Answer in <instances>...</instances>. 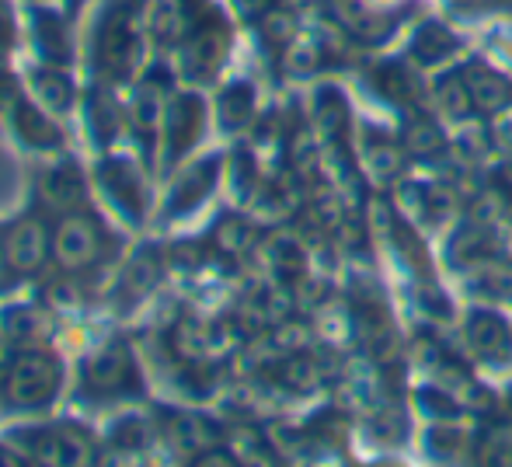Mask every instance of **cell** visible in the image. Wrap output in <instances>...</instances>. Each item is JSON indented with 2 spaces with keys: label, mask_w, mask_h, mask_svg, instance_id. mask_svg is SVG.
I'll list each match as a JSON object with an SVG mask.
<instances>
[{
  "label": "cell",
  "mask_w": 512,
  "mask_h": 467,
  "mask_svg": "<svg viewBox=\"0 0 512 467\" xmlns=\"http://www.w3.org/2000/svg\"><path fill=\"white\" fill-rule=\"evenodd\" d=\"M140 0H95L81 32V77L126 91L150 63Z\"/></svg>",
  "instance_id": "6da1fadb"
},
{
  "label": "cell",
  "mask_w": 512,
  "mask_h": 467,
  "mask_svg": "<svg viewBox=\"0 0 512 467\" xmlns=\"http://www.w3.org/2000/svg\"><path fill=\"white\" fill-rule=\"evenodd\" d=\"M178 88H182V81H178V70L171 63V56H150L143 74L122 91V105H126V143L154 171H157V140H161L164 109H168L171 95Z\"/></svg>",
  "instance_id": "7a4b0ae2"
},
{
  "label": "cell",
  "mask_w": 512,
  "mask_h": 467,
  "mask_svg": "<svg viewBox=\"0 0 512 467\" xmlns=\"http://www.w3.org/2000/svg\"><path fill=\"white\" fill-rule=\"evenodd\" d=\"M150 175L154 168L136 150H108L91 164V189L102 199L108 217H115L129 231H140L154 206Z\"/></svg>",
  "instance_id": "3957f363"
},
{
  "label": "cell",
  "mask_w": 512,
  "mask_h": 467,
  "mask_svg": "<svg viewBox=\"0 0 512 467\" xmlns=\"http://www.w3.org/2000/svg\"><path fill=\"white\" fill-rule=\"evenodd\" d=\"M63 380H67V366L60 352L25 342L0 366V401L11 412H42L60 398Z\"/></svg>",
  "instance_id": "277c9868"
},
{
  "label": "cell",
  "mask_w": 512,
  "mask_h": 467,
  "mask_svg": "<svg viewBox=\"0 0 512 467\" xmlns=\"http://www.w3.org/2000/svg\"><path fill=\"white\" fill-rule=\"evenodd\" d=\"M119 255V234L95 206L53 217V269L60 276H88Z\"/></svg>",
  "instance_id": "5b68a950"
},
{
  "label": "cell",
  "mask_w": 512,
  "mask_h": 467,
  "mask_svg": "<svg viewBox=\"0 0 512 467\" xmlns=\"http://www.w3.org/2000/svg\"><path fill=\"white\" fill-rule=\"evenodd\" d=\"M21 46L35 63L81 70V21L56 0H21Z\"/></svg>",
  "instance_id": "8992f818"
},
{
  "label": "cell",
  "mask_w": 512,
  "mask_h": 467,
  "mask_svg": "<svg viewBox=\"0 0 512 467\" xmlns=\"http://www.w3.org/2000/svg\"><path fill=\"white\" fill-rule=\"evenodd\" d=\"M230 42H234V32H230L227 14L213 4L196 21V28L185 35V42L175 49V56H171V63L178 70V81L185 88H199V91L206 84H213L230 56Z\"/></svg>",
  "instance_id": "52a82bcc"
},
{
  "label": "cell",
  "mask_w": 512,
  "mask_h": 467,
  "mask_svg": "<svg viewBox=\"0 0 512 467\" xmlns=\"http://www.w3.org/2000/svg\"><path fill=\"white\" fill-rule=\"evenodd\" d=\"M209 112L213 109H209L206 95L199 88H185L182 84L171 95L161 122V140H157V175H171L196 154V147L206 136Z\"/></svg>",
  "instance_id": "ba28073f"
},
{
  "label": "cell",
  "mask_w": 512,
  "mask_h": 467,
  "mask_svg": "<svg viewBox=\"0 0 512 467\" xmlns=\"http://www.w3.org/2000/svg\"><path fill=\"white\" fill-rule=\"evenodd\" d=\"M91 168H84L70 150L53 157H39V168L32 175V206L46 213L49 220L91 206Z\"/></svg>",
  "instance_id": "9c48e42d"
},
{
  "label": "cell",
  "mask_w": 512,
  "mask_h": 467,
  "mask_svg": "<svg viewBox=\"0 0 512 467\" xmlns=\"http://www.w3.org/2000/svg\"><path fill=\"white\" fill-rule=\"evenodd\" d=\"M53 265V220L32 206L0 224V272L11 279H35Z\"/></svg>",
  "instance_id": "30bf717a"
},
{
  "label": "cell",
  "mask_w": 512,
  "mask_h": 467,
  "mask_svg": "<svg viewBox=\"0 0 512 467\" xmlns=\"http://www.w3.org/2000/svg\"><path fill=\"white\" fill-rule=\"evenodd\" d=\"M7 436L35 467H91L95 461V436L77 422L25 426Z\"/></svg>",
  "instance_id": "8fae6325"
},
{
  "label": "cell",
  "mask_w": 512,
  "mask_h": 467,
  "mask_svg": "<svg viewBox=\"0 0 512 467\" xmlns=\"http://www.w3.org/2000/svg\"><path fill=\"white\" fill-rule=\"evenodd\" d=\"M81 394L91 401H129L143 394V370L129 342L112 339L81 366Z\"/></svg>",
  "instance_id": "7c38bea8"
},
{
  "label": "cell",
  "mask_w": 512,
  "mask_h": 467,
  "mask_svg": "<svg viewBox=\"0 0 512 467\" xmlns=\"http://www.w3.org/2000/svg\"><path fill=\"white\" fill-rule=\"evenodd\" d=\"M0 129L18 150L32 157H53L67 150V122L56 119L49 109H42L35 98L25 95V88L11 98V105L0 116Z\"/></svg>",
  "instance_id": "4fadbf2b"
},
{
  "label": "cell",
  "mask_w": 512,
  "mask_h": 467,
  "mask_svg": "<svg viewBox=\"0 0 512 467\" xmlns=\"http://www.w3.org/2000/svg\"><path fill=\"white\" fill-rule=\"evenodd\" d=\"M77 126H81L88 147L98 154L119 150L126 140V105H122V91L105 88V84L84 81L81 105H77Z\"/></svg>",
  "instance_id": "5bb4252c"
},
{
  "label": "cell",
  "mask_w": 512,
  "mask_h": 467,
  "mask_svg": "<svg viewBox=\"0 0 512 467\" xmlns=\"http://www.w3.org/2000/svg\"><path fill=\"white\" fill-rule=\"evenodd\" d=\"M21 88H25V95L35 98L42 109L53 112L56 119L70 122L77 116V105H81L84 77H81V70L25 60L21 63Z\"/></svg>",
  "instance_id": "9a60e30c"
},
{
  "label": "cell",
  "mask_w": 512,
  "mask_h": 467,
  "mask_svg": "<svg viewBox=\"0 0 512 467\" xmlns=\"http://www.w3.org/2000/svg\"><path fill=\"white\" fill-rule=\"evenodd\" d=\"M213 7V0H147L143 7V28L154 56H175L185 35L196 28V21Z\"/></svg>",
  "instance_id": "2e32d148"
},
{
  "label": "cell",
  "mask_w": 512,
  "mask_h": 467,
  "mask_svg": "<svg viewBox=\"0 0 512 467\" xmlns=\"http://www.w3.org/2000/svg\"><path fill=\"white\" fill-rule=\"evenodd\" d=\"M220 182V157H203V161H185L178 171H171V189L161 203V213L168 220H178L185 213L199 210L209 199V192Z\"/></svg>",
  "instance_id": "e0dca14e"
},
{
  "label": "cell",
  "mask_w": 512,
  "mask_h": 467,
  "mask_svg": "<svg viewBox=\"0 0 512 467\" xmlns=\"http://www.w3.org/2000/svg\"><path fill=\"white\" fill-rule=\"evenodd\" d=\"M258 109V95L248 81H227L213 98V119L223 133H241Z\"/></svg>",
  "instance_id": "ac0fdd59"
},
{
  "label": "cell",
  "mask_w": 512,
  "mask_h": 467,
  "mask_svg": "<svg viewBox=\"0 0 512 467\" xmlns=\"http://www.w3.org/2000/svg\"><path fill=\"white\" fill-rule=\"evenodd\" d=\"M464 81H467V91H471V102L478 112H499L512 102V84L506 77L495 74V70L474 63V67L464 70Z\"/></svg>",
  "instance_id": "d6986e66"
},
{
  "label": "cell",
  "mask_w": 512,
  "mask_h": 467,
  "mask_svg": "<svg viewBox=\"0 0 512 467\" xmlns=\"http://www.w3.org/2000/svg\"><path fill=\"white\" fill-rule=\"evenodd\" d=\"M157 269H161V262H157L150 251H140V255H136L133 262L122 269L119 286H115V297H122V304H133V300H140L143 293L154 286Z\"/></svg>",
  "instance_id": "ffe728a7"
},
{
  "label": "cell",
  "mask_w": 512,
  "mask_h": 467,
  "mask_svg": "<svg viewBox=\"0 0 512 467\" xmlns=\"http://www.w3.org/2000/svg\"><path fill=\"white\" fill-rule=\"evenodd\" d=\"M467 339L481 356H506L509 349V328L495 314H471V325H467Z\"/></svg>",
  "instance_id": "44dd1931"
},
{
  "label": "cell",
  "mask_w": 512,
  "mask_h": 467,
  "mask_svg": "<svg viewBox=\"0 0 512 467\" xmlns=\"http://www.w3.org/2000/svg\"><path fill=\"white\" fill-rule=\"evenodd\" d=\"M168 440L178 443L182 450H206L209 440H213V426L203 419V415H192V412H182V415H171L168 422Z\"/></svg>",
  "instance_id": "7402d4cb"
},
{
  "label": "cell",
  "mask_w": 512,
  "mask_h": 467,
  "mask_svg": "<svg viewBox=\"0 0 512 467\" xmlns=\"http://www.w3.org/2000/svg\"><path fill=\"white\" fill-rule=\"evenodd\" d=\"M432 95H436L439 109H443L446 116H453V119H464L467 112L474 109L471 91H467V81H464V70H460V74H443V77H439L436 88H432Z\"/></svg>",
  "instance_id": "603a6c76"
},
{
  "label": "cell",
  "mask_w": 512,
  "mask_h": 467,
  "mask_svg": "<svg viewBox=\"0 0 512 467\" xmlns=\"http://www.w3.org/2000/svg\"><path fill=\"white\" fill-rule=\"evenodd\" d=\"M453 49H457V39H453L443 25H436V21L418 28L415 42H411V53H415V60H422V63L443 60V56H450Z\"/></svg>",
  "instance_id": "cb8c5ba5"
},
{
  "label": "cell",
  "mask_w": 512,
  "mask_h": 467,
  "mask_svg": "<svg viewBox=\"0 0 512 467\" xmlns=\"http://www.w3.org/2000/svg\"><path fill=\"white\" fill-rule=\"evenodd\" d=\"M481 467H512V429L492 426L481 440Z\"/></svg>",
  "instance_id": "d4e9b609"
},
{
  "label": "cell",
  "mask_w": 512,
  "mask_h": 467,
  "mask_svg": "<svg viewBox=\"0 0 512 467\" xmlns=\"http://www.w3.org/2000/svg\"><path fill=\"white\" fill-rule=\"evenodd\" d=\"M147 426H143L140 419H133V415H126V419H119L112 426V433H108V443L119 450H126V454H133V450H143L147 447Z\"/></svg>",
  "instance_id": "484cf974"
},
{
  "label": "cell",
  "mask_w": 512,
  "mask_h": 467,
  "mask_svg": "<svg viewBox=\"0 0 512 467\" xmlns=\"http://www.w3.org/2000/svg\"><path fill=\"white\" fill-rule=\"evenodd\" d=\"M0 49L18 53L21 49V4L0 0Z\"/></svg>",
  "instance_id": "4316f807"
},
{
  "label": "cell",
  "mask_w": 512,
  "mask_h": 467,
  "mask_svg": "<svg viewBox=\"0 0 512 467\" xmlns=\"http://www.w3.org/2000/svg\"><path fill=\"white\" fill-rule=\"evenodd\" d=\"M237 14H241L244 21H255V25H262L265 18H272V14L279 11V0H234Z\"/></svg>",
  "instance_id": "83f0119b"
},
{
  "label": "cell",
  "mask_w": 512,
  "mask_h": 467,
  "mask_svg": "<svg viewBox=\"0 0 512 467\" xmlns=\"http://www.w3.org/2000/svg\"><path fill=\"white\" fill-rule=\"evenodd\" d=\"M189 467H241V461H237L230 450H220V447H206L199 450L196 457H192Z\"/></svg>",
  "instance_id": "f1b7e54d"
},
{
  "label": "cell",
  "mask_w": 512,
  "mask_h": 467,
  "mask_svg": "<svg viewBox=\"0 0 512 467\" xmlns=\"http://www.w3.org/2000/svg\"><path fill=\"white\" fill-rule=\"evenodd\" d=\"M408 143L415 150H436L439 147V133L429 126V122H415V126L408 129Z\"/></svg>",
  "instance_id": "f546056e"
},
{
  "label": "cell",
  "mask_w": 512,
  "mask_h": 467,
  "mask_svg": "<svg viewBox=\"0 0 512 467\" xmlns=\"http://www.w3.org/2000/svg\"><path fill=\"white\" fill-rule=\"evenodd\" d=\"M0 467H28V457L14 443H0Z\"/></svg>",
  "instance_id": "4dcf8cb0"
},
{
  "label": "cell",
  "mask_w": 512,
  "mask_h": 467,
  "mask_svg": "<svg viewBox=\"0 0 512 467\" xmlns=\"http://www.w3.org/2000/svg\"><path fill=\"white\" fill-rule=\"evenodd\" d=\"M56 4H60L63 11H67L70 18H74V21H81L84 14L91 11V4H95V0H56Z\"/></svg>",
  "instance_id": "1f68e13d"
}]
</instances>
